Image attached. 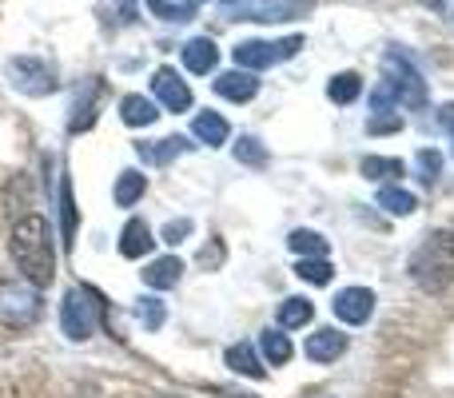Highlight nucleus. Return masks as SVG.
I'll use <instances>...</instances> for the list:
<instances>
[{"instance_id":"obj_34","label":"nucleus","mask_w":454,"mask_h":398,"mask_svg":"<svg viewBox=\"0 0 454 398\" xmlns=\"http://www.w3.org/2000/svg\"><path fill=\"white\" fill-rule=\"evenodd\" d=\"M399 128H403L399 112H391V116H387V112H379L375 120H367V132L371 136H387V132H399Z\"/></svg>"},{"instance_id":"obj_26","label":"nucleus","mask_w":454,"mask_h":398,"mask_svg":"<svg viewBox=\"0 0 454 398\" xmlns=\"http://www.w3.org/2000/svg\"><path fill=\"white\" fill-rule=\"evenodd\" d=\"M144 188H148V180H144L140 172H120V180H116V203H120V207H132L136 199H144Z\"/></svg>"},{"instance_id":"obj_9","label":"nucleus","mask_w":454,"mask_h":398,"mask_svg":"<svg viewBox=\"0 0 454 398\" xmlns=\"http://www.w3.org/2000/svg\"><path fill=\"white\" fill-rule=\"evenodd\" d=\"M152 92H156V100L164 104L168 112H188L192 108V88L176 76V68H160L156 76H152Z\"/></svg>"},{"instance_id":"obj_32","label":"nucleus","mask_w":454,"mask_h":398,"mask_svg":"<svg viewBox=\"0 0 454 398\" xmlns=\"http://www.w3.org/2000/svg\"><path fill=\"white\" fill-rule=\"evenodd\" d=\"M415 164H419V180H423L427 188H431V183L439 180V172H442V156H439L434 148H423V152H419Z\"/></svg>"},{"instance_id":"obj_35","label":"nucleus","mask_w":454,"mask_h":398,"mask_svg":"<svg viewBox=\"0 0 454 398\" xmlns=\"http://www.w3.org/2000/svg\"><path fill=\"white\" fill-rule=\"evenodd\" d=\"M395 104H399V96H395V88L383 80V84L371 92V108H375V112H387V108H395Z\"/></svg>"},{"instance_id":"obj_36","label":"nucleus","mask_w":454,"mask_h":398,"mask_svg":"<svg viewBox=\"0 0 454 398\" xmlns=\"http://www.w3.org/2000/svg\"><path fill=\"white\" fill-rule=\"evenodd\" d=\"M184 235H192V219H172V223L164 227V243H172V247L184 239Z\"/></svg>"},{"instance_id":"obj_39","label":"nucleus","mask_w":454,"mask_h":398,"mask_svg":"<svg viewBox=\"0 0 454 398\" xmlns=\"http://www.w3.org/2000/svg\"><path fill=\"white\" fill-rule=\"evenodd\" d=\"M120 12H124L128 20H132V16H136V4H132V0H120Z\"/></svg>"},{"instance_id":"obj_7","label":"nucleus","mask_w":454,"mask_h":398,"mask_svg":"<svg viewBox=\"0 0 454 398\" xmlns=\"http://www.w3.org/2000/svg\"><path fill=\"white\" fill-rule=\"evenodd\" d=\"M8 80H12V88H20L24 96L56 92V68H48L36 56H12V60H8Z\"/></svg>"},{"instance_id":"obj_5","label":"nucleus","mask_w":454,"mask_h":398,"mask_svg":"<svg viewBox=\"0 0 454 398\" xmlns=\"http://www.w3.org/2000/svg\"><path fill=\"white\" fill-rule=\"evenodd\" d=\"M40 319V295L32 283H0V327L24 331Z\"/></svg>"},{"instance_id":"obj_42","label":"nucleus","mask_w":454,"mask_h":398,"mask_svg":"<svg viewBox=\"0 0 454 398\" xmlns=\"http://www.w3.org/2000/svg\"><path fill=\"white\" fill-rule=\"evenodd\" d=\"M223 4H235V0H223Z\"/></svg>"},{"instance_id":"obj_23","label":"nucleus","mask_w":454,"mask_h":398,"mask_svg":"<svg viewBox=\"0 0 454 398\" xmlns=\"http://www.w3.org/2000/svg\"><path fill=\"white\" fill-rule=\"evenodd\" d=\"M359 92H363L359 72H339V76H331V84H327V96L335 104H355L359 100Z\"/></svg>"},{"instance_id":"obj_2","label":"nucleus","mask_w":454,"mask_h":398,"mask_svg":"<svg viewBox=\"0 0 454 398\" xmlns=\"http://www.w3.org/2000/svg\"><path fill=\"white\" fill-rule=\"evenodd\" d=\"M411 279L427 291V295H439L454 283V235L450 231H431L419 251L411 255Z\"/></svg>"},{"instance_id":"obj_30","label":"nucleus","mask_w":454,"mask_h":398,"mask_svg":"<svg viewBox=\"0 0 454 398\" xmlns=\"http://www.w3.org/2000/svg\"><path fill=\"white\" fill-rule=\"evenodd\" d=\"M136 319H140L148 331H160L164 327V319H168V307L160 303L156 295H148V299H140V307H136Z\"/></svg>"},{"instance_id":"obj_33","label":"nucleus","mask_w":454,"mask_h":398,"mask_svg":"<svg viewBox=\"0 0 454 398\" xmlns=\"http://www.w3.org/2000/svg\"><path fill=\"white\" fill-rule=\"evenodd\" d=\"M148 8L160 16V20H192V8L188 4H180V0H148Z\"/></svg>"},{"instance_id":"obj_41","label":"nucleus","mask_w":454,"mask_h":398,"mask_svg":"<svg viewBox=\"0 0 454 398\" xmlns=\"http://www.w3.org/2000/svg\"><path fill=\"white\" fill-rule=\"evenodd\" d=\"M180 4H188V8H196V4H200V0H180Z\"/></svg>"},{"instance_id":"obj_14","label":"nucleus","mask_w":454,"mask_h":398,"mask_svg":"<svg viewBox=\"0 0 454 398\" xmlns=\"http://www.w3.org/2000/svg\"><path fill=\"white\" fill-rule=\"evenodd\" d=\"M184 64H188V72H196V76L215 72V64H220V48H215V40H207V36L188 40V44H184Z\"/></svg>"},{"instance_id":"obj_18","label":"nucleus","mask_w":454,"mask_h":398,"mask_svg":"<svg viewBox=\"0 0 454 398\" xmlns=\"http://www.w3.org/2000/svg\"><path fill=\"white\" fill-rule=\"evenodd\" d=\"M180 275H184V263H180V259H176V255L152 259V263L144 267V283H148V287H156V291L176 287V283H180Z\"/></svg>"},{"instance_id":"obj_11","label":"nucleus","mask_w":454,"mask_h":398,"mask_svg":"<svg viewBox=\"0 0 454 398\" xmlns=\"http://www.w3.org/2000/svg\"><path fill=\"white\" fill-rule=\"evenodd\" d=\"M100 96H104V84L100 80H88L84 92L76 96V108H72V120H68V132H88L96 124V108H100Z\"/></svg>"},{"instance_id":"obj_16","label":"nucleus","mask_w":454,"mask_h":398,"mask_svg":"<svg viewBox=\"0 0 454 398\" xmlns=\"http://www.w3.org/2000/svg\"><path fill=\"white\" fill-rule=\"evenodd\" d=\"M120 120H124L128 128H148V124H156L160 120V112H156V104H152L148 96L132 92V96L120 100Z\"/></svg>"},{"instance_id":"obj_20","label":"nucleus","mask_w":454,"mask_h":398,"mask_svg":"<svg viewBox=\"0 0 454 398\" xmlns=\"http://www.w3.org/2000/svg\"><path fill=\"white\" fill-rule=\"evenodd\" d=\"M311 319H315V303H311V299L295 295V299H283V303H279V327H283V331L307 327Z\"/></svg>"},{"instance_id":"obj_25","label":"nucleus","mask_w":454,"mask_h":398,"mask_svg":"<svg viewBox=\"0 0 454 398\" xmlns=\"http://www.w3.org/2000/svg\"><path fill=\"white\" fill-rule=\"evenodd\" d=\"M291 251H295V255H303V259H323L327 255V239H323L319 231H303V227H299V231H291Z\"/></svg>"},{"instance_id":"obj_13","label":"nucleus","mask_w":454,"mask_h":398,"mask_svg":"<svg viewBox=\"0 0 454 398\" xmlns=\"http://www.w3.org/2000/svg\"><path fill=\"white\" fill-rule=\"evenodd\" d=\"M215 92H220L223 100H231V104H247L251 96L259 92V80H255V72L235 68V72H223V76H215Z\"/></svg>"},{"instance_id":"obj_8","label":"nucleus","mask_w":454,"mask_h":398,"mask_svg":"<svg viewBox=\"0 0 454 398\" xmlns=\"http://www.w3.org/2000/svg\"><path fill=\"white\" fill-rule=\"evenodd\" d=\"M315 8V0H243L235 8V20H263V24H279V20H299Z\"/></svg>"},{"instance_id":"obj_6","label":"nucleus","mask_w":454,"mask_h":398,"mask_svg":"<svg viewBox=\"0 0 454 398\" xmlns=\"http://www.w3.org/2000/svg\"><path fill=\"white\" fill-rule=\"evenodd\" d=\"M383 76H387V84L395 88L399 104H407V108H423L427 104V80L419 76V68L407 60V56L387 52L383 56Z\"/></svg>"},{"instance_id":"obj_38","label":"nucleus","mask_w":454,"mask_h":398,"mask_svg":"<svg viewBox=\"0 0 454 398\" xmlns=\"http://www.w3.org/2000/svg\"><path fill=\"white\" fill-rule=\"evenodd\" d=\"M439 120H442V128H447V132H450V140H454V104H442Z\"/></svg>"},{"instance_id":"obj_27","label":"nucleus","mask_w":454,"mask_h":398,"mask_svg":"<svg viewBox=\"0 0 454 398\" xmlns=\"http://www.w3.org/2000/svg\"><path fill=\"white\" fill-rule=\"evenodd\" d=\"M359 168H363V176H367V180H395V176L407 172V168H403V160H387V156H367Z\"/></svg>"},{"instance_id":"obj_31","label":"nucleus","mask_w":454,"mask_h":398,"mask_svg":"<svg viewBox=\"0 0 454 398\" xmlns=\"http://www.w3.org/2000/svg\"><path fill=\"white\" fill-rule=\"evenodd\" d=\"M295 275H299V279H307V283H331L335 267H331L327 259H299Z\"/></svg>"},{"instance_id":"obj_19","label":"nucleus","mask_w":454,"mask_h":398,"mask_svg":"<svg viewBox=\"0 0 454 398\" xmlns=\"http://www.w3.org/2000/svg\"><path fill=\"white\" fill-rule=\"evenodd\" d=\"M192 132H196V140H204L207 148H220V144H227V132H231V128H227V120L220 112H200Z\"/></svg>"},{"instance_id":"obj_1","label":"nucleus","mask_w":454,"mask_h":398,"mask_svg":"<svg viewBox=\"0 0 454 398\" xmlns=\"http://www.w3.org/2000/svg\"><path fill=\"white\" fill-rule=\"evenodd\" d=\"M12 259L20 267V275L32 287H48L56 279V251H52V231L40 215H28L12 227Z\"/></svg>"},{"instance_id":"obj_22","label":"nucleus","mask_w":454,"mask_h":398,"mask_svg":"<svg viewBox=\"0 0 454 398\" xmlns=\"http://www.w3.org/2000/svg\"><path fill=\"white\" fill-rule=\"evenodd\" d=\"M227 367H231L235 375H247V378H263L267 375L263 363L255 359V351H251L247 343H239V347H231V351H227Z\"/></svg>"},{"instance_id":"obj_29","label":"nucleus","mask_w":454,"mask_h":398,"mask_svg":"<svg viewBox=\"0 0 454 398\" xmlns=\"http://www.w3.org/2000/svg\"><path fill=\"white\" fill-rule=\"evenodd\" d=\"M235 160L247 168H263L267 164V148L255 140V136H239V144H235Z\"/></svg>"},{"instance_id":"obj_3","label":"nucleus","mask_w":454,"mask_h":398,"mask_svg":"<svg viewBox=\"0 0 454 398\" xmlns=\"http://www.w3.org/2000/svg\"><path fill=\"white\" fill-rule=\"evenodd\" d=\"M100 311H104V299L96 295L92 287H72L68 295H64V307H60L64 335H68L72 343H84V339H92Z\"/></svg>"},{"instance_id":"obj_28","label":"nucleus","mask_w":454,"mask_h":398,"mask_svg":"<svg viewBox=\"0 0 454 398\" xmlns=\"http://www.w3.org/2000/svg\"><path fill=\"white\" fill-rule=\"evenodd\" d=\"M379 207L391 211V215H411V211L419 207V199L411 196V191H403V188H383L379 191Z\"/></svg>"},{"instance_id":"obj_21","label":"nucleus","mask_w":454,"mask_h":398,"mask_svg":"<svg viewBox=\"0 0 454 398\" xmlns=\"http://www.w3.org/2000/svg\"><path fill=\"white\" fill-rule=\"evenodd\" d=\"M76 223H80V211H76V199H72V183L64 180L60 183V231H64V247L76 243Z\"/></svg>"},{"instance_id":"obj_40","label":"nucleus","mask_w":454,"mask_h":398,"mask_svg":"<svg viewBox=\"0 0 454 398\" xmlns=\"http://www.w3.org/2000/svg\"><path fill=\"white\" fill-rule=\"evenodd\" d=\"M423 4H431V8H442V0H423Z\"/></svg>"},{"instance_id":"obj_10","label":"nucleus","mask_w":454,"mask_h":398,"mask_svg":"<svg viewBox=\"0 0 454 398\" xmlns=\"http://www.w3.org/2000/svg\"><path fill=\"white\" fill-rule=\"evenodd\" d=\"M335 315L343 323H351V327H359V323H367L371 315H375V295H371L367 287H347L335 295Z\"/></svg>"},{"instance_id":"obj_24","label":"nucleus","mask_w":454,"mask_h":398,"mask_svg":"<svg viewBox=\"0 0 454 398\" xmlns=\"http://www.w3.org/2000/svg\"><path fill=\"white\" fill-rule=\"evenodd\" d=\"M259 351H263V359L271 363V367H283V363H291V343L283 331H263V339H259Z\"/></svg>"},{"instance_id":"obj_12","label":"nucleus","mask_w":454,"mask_h":398,"mask_svg":"<svg viewBox=\"0 0 454 398\" xmlns=\"http://www.w3.org/2000/svg\"><path fill=\"white\" fill-rule=\"evenodd\" d=\"M347 351V335L335 327H319L315 335H307V359L311 363H335Z\"/></svg>"},{"instance_id":"obj_4","label":"nucleus","mask_w":454,"mask_h":398,"mask_svg":"<svg viewBox=\"0 0 454 398\" xmlns=\"http://www.w3.org/2000/svg\"><path fill=\"white\" fill-rule=\"evenodd\" d=\"M303 48V36H283V40H243V44L231 48L235 56V68H247V72H259V68H271V64H283Z\"/></svg>"},{"instance_id":"obj_17","label":"nucleus","mask_w":454,"mask_h":398,"mask_svg":"<svg viewBox=\"0 0 454 398\" xmlns=\"http://www.w3.org/2000/svg\"><path fill=\"white\" fill-rule=\"evenodd\" d=\"M152 231H148V223L144 219H128V227L120 231V255L124 259H140V255H148L152 251Z\"/></svg>"},{"instance_id":"obj_37","label":"nucleus","mask_w":454,"mask_h":398,"mask_svg":"<svg viewBox=\"0 0 454 398\" xmlns=\"http://www.w3.org/2000/svg\"><path fill=\"white\" fill-rule=\"evenodd\" d=\"M220 259H223V243H212V251H200V263H204V267H215V263H220Z\"/></svg>"},{"instance_id":"obj_15","label":"nucleus","mask_w":454,"mask_h":398,"mask_svg":"<svg viewBox=\"0 0 454 398\" xmlns=\"http://www.w3.org/2000/svg\"><path fill=\"white\" fill-rule=\"evenodd\" d=\"M196 144H188L184 136H168V140H152V144H136V152H140L144 164H172L176 156H184V152H192Z\"/></svg>"}]
</instances>
